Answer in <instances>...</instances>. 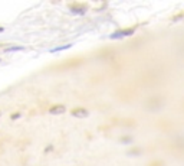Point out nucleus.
Listing matches in <instances>:
<instances>
[{"label":"nucleus","mask_w":184,"mask_h":166,"mask_svg":"<svg viewBox=\"0 0 184 166\" xmlns=\"http://www.w3.org/2000/svg\"><path fill=\"white\" fill-rule=\"evenodd\" d=\"M2 30H3V29H2V28H0V32H2Z\"/></svg>","instance_id":"nucleus-7"},{"label":"nucleus","mask_w":184,"mask_h":166,"mask_svg":"<svg viewBox=\"0 0 184 166\" xmlns=\"http://www.w3.org/2000/svg\"><path fill=\"white\" fill-rule=\"evenodd\" d=\"M23 46H12V48H6V52H13V51H22Z\"/></svg>","instance_id":"nucleus-4"},{"label":"nucleus","mask_w":184,"mask_h":166,"mask_svg":"<svg viewBox=\"0 0 184 166\" xmlns=\"http://www.w3.org/2000/svg\"><path fill=\"white\" fill-rule=\"evenodd\" d=\"M134 33V29H124V30H117L111 35V39H118V38H124V36H130Z\"/></svg>","instance_id":"nucleus-1"},{"label":"nucleus","mask_w":184,"mask_h":166,"mask_svg":"<svg viewBox=\"0 0 184 166\" xmlns=\"http://www.w3.org/2000/svg\"><path fill=\"white\" fill-rule=\"evenodd\" d=\"M122 142H124V143H130V142H132V140H131V137H124Z\"/></svg>","instance_id":"nucleus-6"},{"label":"nucleus","mask_w":184,"mask_h":166,"mask_svg":"<svg viewBox=\"0 0 184 166\" xmlns=\"http://www.w3.org/2000/svg\"><path fill=\"white\" fill-rule=\"evenodd\" d=\"M69 46H72V45H63V46H59V48H55V49H52V52H58V51H62V49H68Z\"/></svg>","instance_id":"nucleus-5"},{"label":"nucleus","mask_w":184,"mask_h":166,"mask_svg":"<svg viewBox=\"0 0 184 166\" xmlns=\"http://www.w3.org/2000/svg\"><path fill=\"white\" fill-rule=\"evenodd\" d=\"M50 114H53V116H58V114H62L63 111H65V107L62 104H56L53 107H50Z\"/></svg>","instance_id":"nucleus-3"},{"label":"nucleus","mask_w":184,"mask_h":166,"mask_svg":"<svg viewBox=\"0 0 184 166\" xmlns=\"http://www.w3.org/2000/svg\"><path fill=\"white\" fill-rule=\"evenodd\" d=\"M72 116L78 117V118H83V117H88V111L85 108H73L72 110Z\"/></svg>","instance_id":"nucleus-2"}]
</instances>
